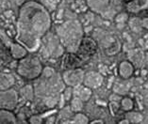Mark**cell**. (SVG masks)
<instances>
[{
	"label": "cell",
	"mask_w": 148,
	"mask_h": 124,
	"mask_svg": "<svg viewBox=\"0 0 148 124\" xmlns=\"http://www.w3.org/2000/svg\"><path fill=\"white\" fill-rule=\"evenodd\" d=\"M51 19L47 10L38 2L21 6L18 18V39L29 51L38 49L40 39L48 31Z\"/></svg>",
	"instance_id": "6da1fadb"
},
{
	"label": "cell",
	"mask_w": 148,
	"mask_h": 124,
	"mask_svg": "<svg viewBox=\"0 0 148 124\" xmlns=\"http://www.w3.org/2000/svg\"><path fill=\"white\" fill-rule=\"evenodd\" d=\"M58 36L62 46L69 52H75L80 45L83 30L77 20L65 22L57 28Z\"/></svg>",
	"instance_id": "7a4b0ae2"
},
{
	"label": "cell",
	"mask_w": 148,
	"mask_h": 124,
	"mask_svg": "<svg viewBox=\"0 0 148 124\" xmlns=\"http://www.w3.org/2000/svg\"><path fill=\"white\" fill-rule=\"evenodd\" d=\"M42 66L41 61L36 57H27L21 58L17 66V72L25 79L32 80L38 78L42 74Z\"/></svg>",
	"instance_id": "3957f363"
},
{
	"label": "cell",
	"mask_w": 148,
	"mask_h": 124,
	"mask_svg": "<svg viewBox=\"0 0 148 124\" xmlns=\"http://www.w3.org/2000/svg\"><path fill=\"white\" fill-rule=\"evenodd\" d=\"M18 104V94L14 89H8L0 91V108L13 110Z\"/></svg>",
	"instance_id": "277c9868"
},
{
	"label": "cell",
	"mask_w": 148,
	"mask_h": 124,
	"mask_svg": "<svg viewBox=\"0 0 148 124\" xmlns=\"http://www.w3.org/2000/svg\"><path fill=\"white\" fill-rule=\"evenodd\" d=\"M85 72L81 69H74L63 72L62 81L66 86L71 87H75L81 85L84 78Z\"/></svg>",
	"instance_id": "5b68a950"
},
{
	"label": "cell",
	"mask_w": 148,
	"mask_h": 124,
	"mask_svg": "<svg viewBox=\"0 0 148 124\" xmlns=\"http://www.w3.org/2000/svg\"><path fill=\"white\" fill-rule=\"evenodd\" d=\"M103 82H104V78L101 75V74L97 72H89L84 74L82 84L85 87H89V89H95L102 86Z\"/></svg>",
	"instance_id": "8992f818"
},
{
	"label": "cell",
	"mask_w": 148,
	"mask_h": 124,
	"mask_svg": "<svg viewBox=\"0 0 148 124\" xmlns=\"http://www.w3.org/2000/svg\"><path fill=\"white\" fill-rule=\"evenodd\" d=\"M110 4V0H87V5L92 12L102 13L107 10Z\"/></svg>",
	"instance_id": "52a82bcc"
},
{
	"label": "cell",
	"mask_w": 148,
	"mask_h": 124,
	"mask_svg": "<svg viewBox=\"0 0 148 124\" xmlns=\"http://www.w3.org/2000/svg\"><path fill=\"white\" fill-rule=\"evenodd\" d=\"M133 72H134V66L130 61H123L119 65V74L123 79L131 77Z\"/></svg>",
	"instance_id": "ba28073f"
},
{
	"label": "cell",
	"mask_w": 148,
	"mask_h": 124,
	"mask_svg": "<svg viewBox=\"0 0 148 124\" xmlns=\"http://www.w3.org/2000/svg\"><path fill=\"white\" fill-rule=\"evenodd\" d=\"M10 54L15 59H21L27 55V50L26 49V47L19 43H12L10 45Z\"/></svg>",
	"instance_id": "9c48e42d"
},
{
	"label": "cell",
	"mask_w": 148,
	"mask_h": 124,
	"mask_svg": "<svg viewBox=\"0 0 148 124\" xmlns=\"http://www.w3.org/2000/svg\"><path fill=\"white\" fill-rule=\"evenodd\" d=\"M75 96L81 99L83 102H88L92 97V89L85 87L84 85H79L75 87Z\"/></svg>",
	"instance_id": "30bf717a"
},
{
	"label": "cell",
	"mask_w": 148,
	"mask_h": 124,
	"mask_svg": "<svg viewBox=\"0 0 148 124\" xmlns=\"http://www.w3.org/2000/svg\"><path fill=\"white\" fill-rule=\"evenodd\" d=\"M15 82L13 75L10 74H0V90L10 89Z\"/></svg>",
	"instance_id": "8fae6325"
},
{
	"label": "cell",
	"mask_w": 148,
	"mask_h": 124,
	"mask_svg": "<svg viewBox=\"0 0 148 124\" xmlns=\"http://www.w3.org/2000/svg\"><path fill=\"white\" fill-rule=\"evenodd\" d=\"M17 119L12 110L0 108V123H16Z\"/></svg>",
	"instance_id": "7c38bea8"
},
{
	"label": "cell",
	"mask_w": 148,
	"mask_h": 124,
	"mask_svg": "<svg viewBox=\"0 0 148 124\" xmlns=\"http://www.w3.org/2000/svg\"><path fill=\"white\" fill-rule=\"evenodd\" d=\"M148 5V0H131L127 3V10L131 12H138Z\"/></svg>",
	"instance_id": "4fadbf2b"
},
{
	"label": "cell",
	"mask_w": 148,
	"mask_h": 124,
	"mask_svg": "<svg viewBox=\"0 0 148 124\" xmlns=\"http://www.w3.org/2000/svg\"><path fill=\"white\" fill-rule=\"evenodd\" d=\"M128 57L130 59V62L132 64L140 65L143 60V53L139 49L132 50L128 54Z\"/></svg>",
	"instance_id": "5bb4252c"
},
{
	"label": "cell",
	"mask_w": 148,
	"mask_h": 124,
	"mask_svg": "<svg viewBox=\"0 0 148 124\" xmlns=\"http://www.w3.org/2000/svg\"><path fill=\"white\" fill-rule=\"evenodd\" d=\"M83 105H84V102L81 99H79L78 97L75 96L73 99L71 100L70 103V109L75 113L80 112L83 109Z\"/></svg>",
	"instance_id": "9a60e30c"
},
{
	"label": "cell",
	"mask_w": 148,
	"mask_h": 124,
	"mask_svg": "<svg viewBox=\"0 0 148 124\" xmlns=\"http://www.w3.org/2000/svg\"><path fill=\"white\" fill-rule=\"evenodd\" d=\"M21 96H22L24 99H26L27 101H31L34 97V89L33 87L31 85H27L24 87H22L20 90Z\"/></svg>",
	"instance_id": "2e32d148"
},
{
	"label": "cell",
	"mask_w": 148,
	"mask_h": 124,
	"mask_svg": "<svg viewBox=\"0 0 148 124\" xmlns=\"http://www.w3.org/2000/svg\"><path fill=\"white\" fill-rule=\"evenodd\" d=\"M126 119H128L129 123H140L143 120V115L139 112H134V111H128L126 114Z\"/></svg>",
	"instance_id": "e0dca14e"
},
{
	"label": "cell",
	"mask_w": 148,
	"mask_h": 124,
	"mask_svg": "<svg viewBox=\"0 0 148 124\" xmlns=\"http://www.w3.org/2000/svg\"><path fill=\"white\" fill-rule=\"evenodd\" d=\"M71 123H80V124H86V123H89L90 120L88 119V117L82 114L80 112H77L75 113V115L74 116V118L70 120Z\"/></svg>",
	"instance_id": "ac0fdd59"
},
{
	"label": "cell",
	"mask_w": 148,
	"mask_h": 124,
	"mask_svg": "<svg viewBox=\"0 0 148 124\" xmlns=\"http://www.w3.org/2000/svg\"><path fill=\"white\" fill-rule=\"evenodd\" d=\"M121 107L123 110H125L126 112L131 111L133 107H134V103L129 97H125L121 99Z\"/></svg>",
	"instance_id": "d6986e66"
},
{
	"label": "cell",
	"mask_w": 148,
	"mask_h": 124,
	"mask_svg": "<svg viewBox=\"0 0 148 124\" xmlns=\"http://www.w3.org/2000/svg\"><path fill=\"white\" fill-rule=\"evenodd\" d=\"M129 25H130V28L133 31L135 32H139L140 29H142L143 25H142V20H140L139 18H132V19L129 21Z\"/></svg>",
	"instance_id": "ffe728a7"
},
{
	"label": "cell",
	"mask_w": 148,
	"mask_h": 124,
	"mask_svg": "<svg viewBox=\"0 0 148 124\" xmlns=\"http://www.w3.org/2000/svg\"><path fill=\"white\" fill-rule=\"evenodd\" d=\"M114 91L116 92L119 95H122V94H125L126 91L128 90V89L126 87L124 84H121V83H116L114 85V87H113Z\"/></svg>",
	"instance_id": "44dd1931"
},
{
	"label": "cell",
	"mask_w": 148,
	"mask_h": 124,
	"mask_svg": "<svg viewBox=\"0 0 148 124\" xmlns=\"http://www.w3.org/2000/svg\"><path fill=\"white\" fill-rule=\"evenodd\" d=\"M54 74H55V72L51 67H46L42 72V75L45 78H51V76H53Z\"/></svg>",
	"instance_id": "7402d4cb"
},
{
	"label": "cell",
	"mask_w": 148,
	"mask_h": 124,
	"mask_svg": "<svg viewBox=\"0 0 148 124\" xmlns=\"http://www.w3.org/2000/svg\"><path fill=\"white\" fill-rule=\"evenodd\" d=\"M73 93H74V90L72 89L71 87H68L67 89H64V92H63V99L66 100V101H69L71 100L72 96H73Z\"/></svg>",
	"instance_id": "603a6c76"
},
{
	"label": "cell",
	"mask_w": 148,
	"mask_h": 124,
	"mask_svg": "<svg viewBox=\"0 0 148 124\" xmlns=\"http://www.w3.org/2000/svg\"><path fill=\"white\" fill-rule=\"evenodd\" d=\"M57 99H56V97H52V96H49L47 99H46L45 101V104L46 105H47L48 107H54L57 104Z\"/></svg>",
	"instance_id": "cb8c5ba5"
},
{
	"label": "cell",
	"mask_w": 148,
	"mask_h": 124,
	"mask_svg": "<svg viewBox=\"0 0 148 124\" xmlns=\"http://www.w3.org/2000/svg\"><path fill=\"white\" fill-rule=\"evenodd\" d=\"M28 121L30 123H42V117H40V116H32L31 118L28 119Z\"/></svg>",
	"instance_id": "d4e9b609"
},
{
	"label": "cell",
	"mask_w": 148,
	"mask_h": 124,
	"mask_svg": "<svg viewBox=\"0 0 148 124\" xmlns=\"http://www.w3.org/2000/svg\"><path fill=\"white\" fill-rule=\"evenodd\" d=\"M121 99H122L121 96L119 95V94H117V93H114L110 97V102H115V103H117L118 101H121Z\"/></svg>",
	"instance_id": "484cf974"
},
{
	"label": "cell",
	"mask_w": 148,
	"mask_h": 124,
	"mask_svg": "<svg viewBox=\"0 0 148 124\" xmlns=\"http://www.w3.org/2000/svg\"><path fill=\"white\" fill-rule=\"evenodd\" d=\"M126 18H127V16H126V14H124V13H122V14H119V15L116 17V21L117 22H124Z\"/></svg>",
	"instance_id": "4316f807"
},
{
	"label": "cell",
	"mask_w": 148,
	"mask_h": 124,
	"mask_svg": "<svg viewBox=\"0 0 148 124\" xmlns=\"http://www.w3.org/2000/svg\"><path fill=\"white\" fill-rule=\"evenodd\" d=\"M142 25H143V27L148 29V17L142 20Z\"/></svg>",
	"instance_id": "83f0119b"
},
{
	"label": "cell",
	"mask_w": 148,
	"mask_h": 124,
	"mask_svg": "<svg viewBox=\"0 0 148 124\" xmlns=\"http://www.w3.org/2000/svg\"><path fill=\"white\" fill-rule=\"evenodd\" d=\"M144 103L148 105V90H146L144 93Z\"/></svg>",
	"instance_id": "f1b7e54d"
},
{
	"label": "cell",
	"mask_w": 148,
	"mask_h": 124,
	"mask_svg": "<svg viewBox=\"0 0 148 124\" xmlns=\"http://www.w3.org/2000/svg\"><path fill=\"white\" fill-rule=\"evenodd\" d=\"M25 2H26V0H15V3L18 6H20V7L22 6Z\"/></svg>",
	"instance_id": "f546056e"
},
{
	"label": "cell",
	"mask_w": 148,
	"mask_h": 124,
	"mask_svg": "<svg viewBox=\"0 0 148 124\" xmlns=\"http://www.w3.org/2000/svg\"><path fill=\"white\" fill-rule=\"evenodd\" d=\"M92 123H104V121L102 119H95V120H92V121H91Z\"/></svg>",
	"instance_id": "4dcf8cb0"
},
{
	"label": "cell",
	"mask_w": 148,
	"mask_h": 124,
	"mask_svg": "<svg viewBox=\"0 0 148 124\" xmlns=\"http://www.w3.org/2000/svg\"><path fill=\"white\" fill-rule=\"evenodd\" d=\"M119 123H129V121H128V119H122V120H120V121H119Z\"/></svg>",
	"instance_id": "1f68e13d"
},
{
	"label": "cell",
	"mask_w": 148,
	"mask_h": 124,
	"mask_svg": "<svg viewBox=\"0 0 148 124\" xmlns=\"http://www.w3.org/2000/svg\"><path fill=\"white\" fill-rule=\"evenodd\" d=\"M129 1H131V0H129Z\"/></svg>",
	"instance_id": "d6a6232c"
}]
</instances>
